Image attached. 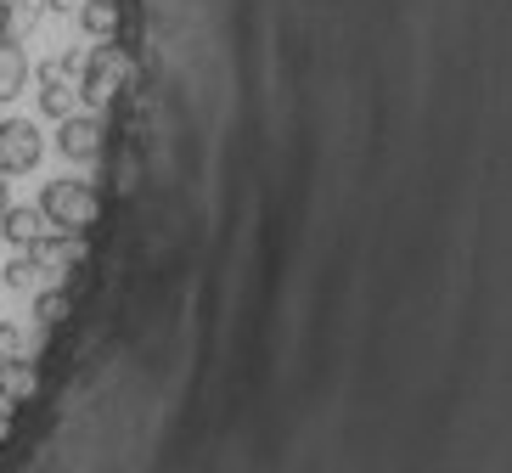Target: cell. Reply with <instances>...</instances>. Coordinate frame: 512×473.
I'll return each instance as SVG.
<instances>
[{
	"label": "cell",
	"instance_id": "1",
	"mask_svg": "<svg viewBox=\"0 0 512 473\" xmlns=\"http://www.w3.org/2000/svg\"><path fill=\"white\" fill-rule=\"evenodd\" d=\"M34 209L46 214L51 231H68V237H79V231L96 226V192L85 181H46V192H40V203Z\"/></svg>",
	"mask_w": 512,
	"mask_h": 473
},
{
	"label": "cell",
	"instance_id": "2",
	"mask_svg": "<svg viewBox=\"0 0 512 473\" xmlns=\"http://www.w3.org/2000/svg\"><path fill=\"white\" fill-rule=\"evenodd\" d=\"M130 74H136V62H130V51L124 46H113V40H102V46L85 57V79H79L74 91H79V102H91V107H102V102H113V96L130 85Z\"/></svg>",
	"mask_w": 512,
	"mask_h": 473
},
{
	"label": "cell",
	"instance_id": "3",
	"mask_svg": "<svg viewBox=\"0 0 512 473\" xmlns=\"http://www.w3.org/2000/svg\"><path fill=\"white\" fill-rule=\"evenodd\" d=\"M46 153V141L29 119H0V175H29Z\"/></svg>",
	"mask_w": 512,
	"mask_h": 473
},
{
	"label": "cell",
	"instance_id": "4",
	"mask_svg": "<svg viewBox=\"0 0 512 473\" xmlns=\"http://www.w3.org/2000/svg\"><path fill=\"white\" fill-rule=\"evenodd\" d=\"M57 153L74 158V164H91L102 153V119L96 113H68V119H57Z\"/></svg>",
	"mask_w": 512,
	"mask_h": 473
},
{
	"label": "cell",
	"instance_id": "5",
	"mask_svg": "<svg viewBox=\"0 0 512 473\" xmlns=\"http://www.w3.org/2000/svg\"><path fill=\"white\" fill-rule=\"evenodd\" d=\"M68 68H74V57L46 62V68H40V113H46V119H68L74 102H79V91L68 85Z\"/></svg>",
	"mask_w": 512,
	"mask_h": 473
},
{
	"label": "cell",
	"instance_id": "6",
	"mask_svg": "<svg viewBox=\"0 0 512 473\" xmlns=\"http://www.w3.org/2000/svg\"><path fill=\"white\" fill-rule=\"evenodd\" d=\"M46 231H51V226H46V214L29 209V203H6V209H0V237H6L17 254H29V248L46 237Z\"/></svg>",
	"mask_w": 512,
	"mask_h": 473
},
{
	"label": "cell",
	"instance_id": "7",
	"mask_svg": "<svg viewBox=\"0 0 512 473\" xmlns=\"http://www.w3.org/2000/svg\"><path fill=\"white\" fill-rule=\"evenodd\" d=\"M40 17H46V0H0V40L23 46Z\"/></svg>",
	"mask_w": 512,
	"mask_h": 473
},
{
	"label": "cell",
	"instance_id": "8",
	"mask_svg": "<svg viewBox=\"0 0 512 473\" xmlns=\"http://www.w3.org/2000/svg\"><path fill=\"white\" fill-rule=\"evenodd\" d=\"M29 57H23V46H12V40H0V102H12L17 91H29Z\"/></svg>",
	"mask_w": 512,
	"mask_h": 473
},
{
	"label": "cell",
	"instance_id": "9",
	"mask_svg": "<svg viewBox=\"0 0 512 473\" xmlns=\"http://www.w3.org/2000/svg\"><path fill=\"white\" fill-rule=\"evenodd\" d=\"M34 395V367L23 361V355H12V361H0V400L12 406V400H29Z\"/></svg>",
	"mask_w": 512,
	"mask_h": 473
},
{
	"label": "cell",
	"instance_id": "10",
	"mask_svg": "<svg viewBox=\"0 0 512 473\" xmlns=\"http://www.w3.org/2000/svg\"><path fill=\"white\" fill-rule=\"evenodd\" d=\"M79 29L96 34V40H113V29H119V12H113V0H85V6H79Z\"/></svg>",
	"mask_w": 512,
	"mask_h": 473
},
{
	"label": "cell",
	"instance_id": "11",
	"mask_svg": "<svg viewBox=\"0 0 512 473\" xmlns=\"http://www.w3.org/2000/svg\"><path fill=\"white\" fill-rule=\"evenodd\" d=\"M34 316L46 321V327H57L62 316H68V293L62 288H51V293H40V299H34Z\"/></svg>",
	"mask_w": 512,
	"mask_h": 473
},
{
	"label": "cell",
	"instance_id": "12",
	"mask_svg": "<svg viewBox=\"0 0 512 473\" xmlns=\"http://www.w3.org/2000/svg\"><path fill=\"white\" fill-rule=\"evenodd\" d=\"M34 271H40V265H34V254H17V260L6 265V288H29Z\"/></svg>",
	"mask_w": 512,
	"mask_h": 473
},
{
	"label": "cell",
	"instance_id": "13",
	"mask_svg": "<svg viewBox=\"0 0 512 473\" xmlns=\"http://www.w3.org/2000/svg\"><path fill=\"white\" fill-rule=\"evenodd\" d=\"M12 355H23V333L12 321H0V361H12Z\"/></svg>",
	"mask_w": 512,
	"mask_h": 473
},
{
	"label": "cell",
	"instance_id": "14",
	"mask_svg": "<svg viewBox=\"0 0 512 473\" xmlns=\"http://www.w3.org/2000/svg\"><path fill=\"white\" fill-rule=\"evenodd\" d=\"M68 6H74V0H46V12H68Z\"/></svg>",
	"mask_w": 512,
	"mask_h": 473
},
{
	"label": "cell",
	"instance_id": "15",
	"mask_svg": "<svg viewBox=\"0 0 512 473\" xmlns=\"http://www.w3.org/2000/svg\"><path fill=\"white\" fill-rule=\"evenodd\" d=\"M6 434H12V412H0V440H6Z\"/></svg>",
	"mask_w": 512,
	"mask_h": 473
},
{
	"label": "cell",
	"instance_id": "16",
	"mask_svg": "<svg viewBox=\"0 0 512 473\" xmlns=\"http://www.w3.org/2000/svg\"><path fill=\"white\" fill-rule=\"evenodd\" d=\"M0 209H6V175H0Z\"/></svg>",
	"mask_w": 512,
	"mask_h": 473
}]
</instances>
